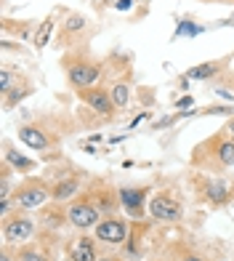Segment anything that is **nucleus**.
<instances>
[{"label":"nucleus","instance_id":"nucleus-1","mask_svg":"<svg viewBox=\"0 0 234 261\" xmlns=\"http://www.w3.org/2000/svg\"><path fill=\"white\" fill-rule=\"evenodd\" d=\"M192 168L210 171V173L234 168V141L224 134V130L200 141V144L192 149Z\"/></svg>","mask_w":234,"mask_h":261},{"label":"nucleus","instance_id":"nucleus-2","mask_svg":"<svg viewBox=\"0 0 234 261\" xmlns=\"http://www.w3.org/2000/svg\"><path fill=\"white\" fill-rule=\"evenodd\" d=\"M64 67H67V80L80 91V88H88V86H96V80L101 75V62L91 59L88 54H75V56H67L64 59Z\"/></svg>","mask_w":234,"mask_h":261},{"label":"nucleus","instance_id":"nucleus-3","mask_svg":"<svg viewBox=\"0 0 234 261\" xmlns=\"http://www.w3.org/2000/svg\"><path fill=\"white\" fill-rule=\"evenodd\" d=\"M14 200H16V208L30 211V208L45 205V203H48V200H53V197H51V187L45 184L43 179H24L21 184H16Z\"/></svg>","mask_w":234,"mask_h":261},{"label":"nucleus","instance_id":"nucleus-4","mask_svg":"<svg viewBox=\"0 0 234 261\" xmlns=\"http://www.w3.org/2000/svg\"><path fill=\"white\" fill-rule=\"evenodd\" d=\"M197 195H200V200L210 208H224L231 200V189L224 179H216V176H197Z\"/></svg>","mask_w":234,"mask_h":261},{"label":"nucleus","instance_id":"nucleus-5","mask_svg":"<svg viewBox=\"0 0 234 261\" xmlns=\"http://www.w3.org/2000/svg\"><path fill=\"white\" fill-rule=\"evenodd\" d=\"M67 219L75 229H96V224L101 221V213L93 205V200L88 195H83V197H75L72 203H69Z\"/></svg>","mask_w":234,"mask_h":261},{"label":"nucleus","instance_id":"nucleus-6","mask_svg":"<svg viewBox=\"0 0 234 261\" xmlns=\"http://www.w3.org/2000/svg\"><path fill=\"white\" fill-rule=\"evenodd\" d=\"M77 96H80V101H85V104H88V110H91V112H96V115L104 117L107 123L114 120L117 107H114V101H112L109 88L104 91V88H99V86H88V88H80V91H77Z\"/></svg>","mask_w":234,"mask_h":261},{"label":"nucleus","instance_id":"nucleus-7","mask_svg":"<svg viewBox=\"0 0 234 261\" xmlns=\"http://www.w3.org/2000/svg\"><path fill=\"white\" fill-rule=\"evenodd\" d=\"M35 234V221L16 208V213H11L8 219H3V243L6 245H19L30 243Z\"/></svg>","mask_w":234,"mask_h":261},{"label":"nucleus","instance_id":"nucleus-8","mask_svg":"<svg viewBox=\"0 0 234 261\" xmlns=\"http://www.w3.org/2000/svg\"><path fill=\"white\" fill-rule=\"evenodd\" d=\"M149 216L155 221L175 224V221H181V216H184V205L170 192H157V195H152V200H149Z\"/></svg>","mask_w":234,"mask_h":261},{"label":"nucleus","instance_id":"nucleus-9","mask_svg":"<svg viewBox=\"0 0 234 261\" xmlns=\"http://www.w3.org/2000/svg\"><path fill=\"white\" fill-rule=\"evenodd\" d=\"M128 234H131L128 221L117 219V216H109V219L96 224V240L104 245H123L128 240Z\"/></svg>","mask_w":234,"mask_h":261},{"label":"nucleus","instance_id":"nucleus-10","mask_svg":"<svg viewBox=\"0 0 234 261\" xmlns=\"http://www.w3.org/2000/svg\"><path fill=\"white\" fill-rule=\"evenodd\" d=\"M16 136H19L21 144H27L30 149H38V152H43V149H48V147H53V144H56V136H51V134H48V130H45L40 123L19 125Z\"/></svg>","mask_w":234,"mask_h":261},{"label":"nucleus","instance_id":"nucleus-11","mask_svg":"<svg viewBox=\"0 0 234 261\" xmlns=\"http://www.w3.org/2000/svg\"><path fill=\"white\" fill-rule=\"evenodd\" d=\"M147 187H120V208L133 219L144 216V205H147Z\"/></svg>","mask_w":234,"mask_h":261},{"label":"nucleus","instance_id":"nucleus-12","mask_svg":"<svg viewBox=\"0 0 234 261\" xmlns=\"http://www.w3.org/2000/svg\"><path fill=\"white\" fill-rule=\"evenodd\" d=\"M88 197L93 200V205L99 208V213H104V216H114V211L120 208V189H112L109 184H99L93 187Z\"/></svg>","mask_w":234,"mask_h":261},{"label":"nucleus","instance_id":"nucleus-13","mask_svg":"<svg viewBox=\"0 0 234 261\" xmlns=\"http://www.w3.org/2000/svg\"><path fill=\"white\" fill-rule=\"evenodd\" d=\"M3 160L14 168L16 173H30V171H35L38 168V163H35L32 158H24V155H19V152L11 147V141L6 139L3 141Z\"/></svg>","mask_w":234,"mask_h":261},{"label":"nucleus","instance_id":"nucleus-14","mask_svg":"<svg viewBox=\"0 0 234 261\" xmlns=\"http://www.w3.org/2000/svg\"><path fill=\"white\" fill-rule=\"evenodd\" d=\"M77 192H80V176H64V179H58L51 187V197L56 203H64V200L75 197Z\"/></svg>","mask_w":234,"mask_h":261},{"label":"nucleus","instance_id":"nucleus-15","mask_svg":"<svg viewBox=\"0 0 234 261\" xmlns=\"http://www.w3.org/2000/svg\"><path fill=\"white\" fill-rule=\"evenodd\" d=\"M16 261H53V251H51L48 245L24 243L16 251Z\"/></svg>","mask_w":234,"mask_h":261},{"label":"nucleus","instance_id":"nucleus-16","mask_svg":"<svg viewBox=\"0 0 234 261\" xmlns=\"http://www.w3.org/2000/svg\"><path fill=\"white\" fill-rule=\"evenodd\" d=\"M224 72V62H202V64H197L192 69H186L184 77L186 80H210V77H216Z\"/></svg>","mask_w":234,"mask_h":261},{"label":"nucleus","instance_id":"nucleus-17","mask_svg":"<svg viewBox=\"0 0 234 261\" xmlns=\"http://www.w3.org/2000/svg\"><path fill=\"white\" fill-rule=\"evenodd\" d=\"M85 27H88V19H85L83 14H69V16H67V21L62 24V38L69 43V40L75 38V35H80Z\"/></svg>","mask_w":234,"mask_h":261},{"label":"nucleus","instance_id":"nucleus-18","mask_svg":"<svg viewBox=\"0 0 234 261\" xmlns=\"http://www.w3.org/2000/svg\"><path fill=\"white\" fill-rule=\"evenodd\" d=\"M69 258L72 261H99V253H96V248H93L91 237H80L77 245L72 248V256Z\"/></svg>","mask_w":234,"mask_h":261},{"label":"nucleus","instance_id":"nucleus-19","mask_svg":"<svg viewBox=\"0 0 234 261\" xmlns=\"http://www.w3.org/2000/svg\"><path fill=\"white\" fill-rule=\"evenodd\" d=\"M24 80H27L24 75H19V72H11V69H8V64H6L3 69H0V93H3V96H8V93L14 91V88H19Z\"/></svg>","mask_w":234,"mask_h":261},{"label":"nucleus","instance_id":"nucleus-20","mask_svg":"<svg viewBox=\"0 0 234 261\" xmlns=\"http://www.w3.org/2000/svg\"><path fill=\"white\" fill-rule=\"evenodd\" d=\"M112 93V101L117 110H128V101H131V88H128V83H114L109 88Z\"/></svg>","mask_w":234,"mask_h":261},{"label":"nucleus","instance_id":"nucleus-21","mask_svg":"<svg viewBox=\"0 0 234 261\" xmlns=\"http://www.w3.org/2000/svg\"><path fill=\"white\" fill-rule=\"evenodd\" d=\"M30 93H32V83H30V80H24L19 88H14V91L8 93V96H3V101H6V107H16L21 99H27Z\"/></svg>","mask_w":234,"mask_h":261},{"label":"nucleus","instance_id":"nucleus-22","mask_svg":"<svg viewBox=\"0 0 234 261\" xmlns=\"http://www.w3.org/2000/svg\"><path fill=\"white\" fill-rule=\"evenodd\" d=\"M51 32H53V21H51V19H45L43 24H40V30L35 32V45H38V48H43V45L48 43Z\"/></svg>","mask_w":234,"mask_h":261},{"label":"nucleus","instance_id":"nucleus-23","mask_svg":"<svg viewBox=\"0 0 234 261\" xmlns=\"http://www.w3.org/2000/svg\"><path fill=\"white\" fill-rule=\"evenodd\" d=\"M200 32H202V27L194 24V21H189V19H184L181 24H179V30H175V35H179V38H186V35H189V38H194V35H200Z\"/></svg>","mask_w":234,"mask_h":261},{"label":"nucleus","instance_id":"nucleus-24","mask_svg":"<svg viewBox=\"0 0 234 261\" xmlns=\"http://www.w3.org/2000/svg\"><path fill=\"white\" fill-rule=\"evenodd\" d=\"M205 112H208V115H229V117H234V115H231V112H234L231 107H208Z\"/></svg>","mask_w":234,"mask_h":261},{"label":"nucleus","instance_id":"nucleus-25","mask_svg":"<svg viewBox=\"0 0 234 261\" xmlns=\"http://www.w3.org/2000/svg\"><path fill=\"white\" fill-rule=\"evenodd\" d=\"M221 130H224V134H226V136L234 141V117H229V120H226V125L221 128Z\"/></svg>","mask_w":234,"mask_h":261},{"label":"nucleus","instance_id":"nucleus-26","mask_svg":"<svg viewBox=\"0 0 234 261\" xmlns=\"http://www.w3.org/2000/svg\"><path fill=\"white\" fill-rule=\"evenodd\" d=\"M131 6H133V0H117L114 3V8H120V11H128Z\"/></svg>","mask_w":234,"mask_h":261},{"label":"nucleus","instance_id":"nucleus-27","mask_svg":"<svg viewBox=\"0 0 234 261\" xmlns=\"http://www.w3.org/2000/svg\"><path fill=\"white\" fill-rule=\"evenodd\" d=\"M181 261H205V258H202L200 253H184V256H181Z\"/></svg>","mask_w":234,"mask_h":261},{"label":"nucleus","instance_id":"nucleus-28","mask_svg":"<svg viewBox=\"0 0 234 261\" xmlns=\"http://www.w3.org/2000/svg\"><path fill=\"white\" fill-rule=\"evenodd\" d=\"M192 96H184V99H179V104H175V107H179V110H184V107H192Z\"/></svg>","mask_w":234,"mask_h":261},{"label":"nucleus","instance_id":"nucleus-29","mask_svg":"<svg viewBox=\"0 0 234 261\" xmlns=\"http://www.w3.org/2000/svg\"><path fill=\"white\" fill-rule=\"evenodd\" d=\"M99 261H120V256H99Z\"/></svg>","mask_w":234,"mask_h":261},{"label":"nucleus","instance_id":"nucleus-30","mask_svg":"<svg viewBox=\"0 0 234 261\" xmlns=\"http://www.w3.org/2000/svg\"><path fill=\"white\" fill-rule=\"evenodd\" d=\"M0 261H11V251H8V245L3 248V258H0Z\"/></svg>","mask_w":234,"mask_h":261}]
</instances>
